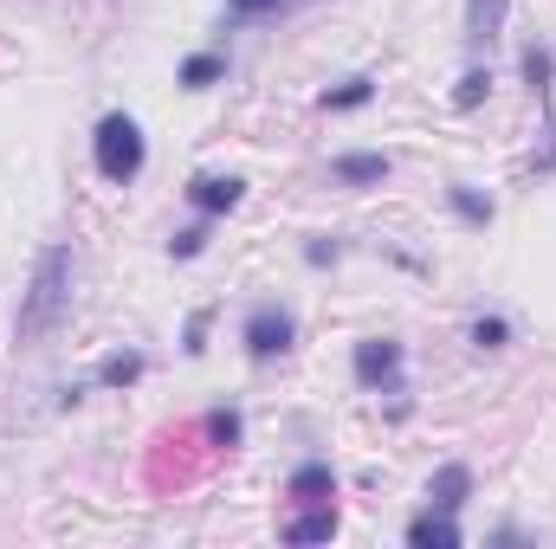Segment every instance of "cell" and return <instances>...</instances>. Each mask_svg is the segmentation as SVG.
I'll list each match as a JSON object with an SVG mask.
<instances>
[{
  "label": "cell",
  "mask_w": 556,
  "mask_h": 549,
  "mask_svg": "<svg viewBox=\"0 0 556 549\" xmlns=\"http://www.w3.org/2000/svg\"><path fill=\"white\" fill-rule=\"evenodd\" d=\"M511 0H466V46H492L505 33Z\"/></svg>",
  "instance_id": "cell-12"
},
{
  "label": "cell",
  "mask_w": 556,
  "mask_h": 549,
  "mask_svg": "<svg viewBox=\"0 0 556 549\" xmlns=\"http://www.w3.org/2000/svg\"><path fill=\"white\" fill-rule=\"evenodd\" d=\"M181 194L194 201V214H207V220H214V214H233V207L247 201V181H240V175H194Z\"/></svg>",
  "instance_id": "cell-5"
},
{
  "label": "cell",
  "mask_w": 556,
  "mask_h": 549,
  "mask_svg": "<svg viewBox=\"0 0 556 549\" xmlns=\"http://www.w3.org/2000/svg\"><path fill=\"white\" fill-rule=\"evenodd\" d=\"M285 498H298V505H330V498H337V472H330L324 459H304V465L285 478Z\"/></svg>",
  "instance_id": "cell-8"
},
{
  "label": "cell",
  "mask_w": 556,
  "mask_h": 549,
  "mask_svg": "<svg viewBox=\"0 0 556 549\" xmlns=\"http://www.w3.org/2000/svg\"><path fill=\"white\" fill-rule=\"evenodd\" d=\"M142 349H117V356H104L98 362V388H130V382H142Z\"/></svg>",
  "instance_id": "cell-13"
},
{
  "label": "cell",
  "mask_w": 556,
  "mask_h": 549,
  "mask_svg": "<svg viewBox=\"0 0 556 549\" xmlns=\"http://www.w3.org/2000/svg\"><path fill=\"white\" fill-rule=\"evenodd\" d=\"M227 78V52H194V59H181V85L188 91H207V85H220Z\"/></svg>",
  "instance_id": "cell-14"
},
{
  "label": "cell",
  "mask_w": 556,
  "mask_h": 549,
  "mask_svg": "<svg viewBox=\"0 0 556 549\" xmlns=\"http://www.w3.org/2000/svg\"><path fill=\"white\" fill-rule=\"evenodd\" d=\"M311 0H227V20H285Z\"/></svg>",
  "instance_id": "cell-15"
},
{
  "label": "cell",
  "mask_w": 556,
  "mask_h": 549,
  "mask_svg": "<svg viewBox=\"0 0 556 549\" xmlns=\"http://www.w3.org/2000/svg\"><path fill=\"white\" fill-rule=\"evenodd\" d=\"M207 439H214V446H240V413L214 408V413H207Z\"/></svg>",
  "instance_id": "cell-21"
},
{
  "label": "cell",
  "mask_w": 556,
  "mask_h": 549,
  "mask_svg": "<svg viewBox=\"0 0 556 549\" xmlns=\"http://www.w3.org/2000/svg\"><path fill=\"white\" fill-rule=\"evenodd\" d=\"M240 343H247L253 362H273V356H285V349L298 343V323H291L285 304H253L247 323H240Z\"/></svg>",
  "instance_id": "cell-3"
},
{
  "label": "cell",
  "mask_w": 556,
  "mask_h": 549,
  "mask_svg": "<svg viewBox=\"0 0 556 549\" xmlns=\"http://www.w3.org/2000/svg\"><path fill=\"white\" fill-rule=\"evenodd\" d=\"M472 349H505L511 343V317H498V310H485V317H472Z\"/></svg>",
  "instance_id": "cell-19"
},
{
  "label": "cell",
  "mask_w": 556,
  "mask_h": 549,
  "mask_svg": "<svg viewBox=\"0 0 556 549\" xmlns=\"http://www.w3.org/2000/svg\"><path fill=\"white\" fill-rule=\"evenodd\" d=\"M278 537H285V544H330V537H337V511H330V505H304L298 518H285Z\"/></svg>",
  "instance_id": "cell-10"
},
{
  "label": "cell",
  "mask_w": 556,
  "mask_h": 549,
  "mask_svg": "<svg viewBox=\"0 0 556 549\" xmlns=\"http://www.w3.org/2000/svg\"><path fill=\"white\" fill-rule=\"evenodd\" d=\"M466 498H472V465H466V459H446V465L427 478V505H433V511H466Z\"/></svg>",
  "instance_id": "cell-7"
},
{
  "label": "cell",
  "mask_w": 556,
  "mask_h": 549,
  "mask_svg": "<svg viewBox=\"0 0 556 549\" xmlns=\"http://www.w3.org/2000/svg\"><path fill=\"white\" fill-rule=\"evenodd\" d=\"M207 323H214V310H194V317H188V336H181V349H188V356H201V349H207Z\"/></svg>",
  "instance_id": "cell-23"
},
{
  "label": "cell",
  "mask_w": 556,
  "mask_h": 549,
  "mask_svg": "<svg viewBox=\"0 0 556 549\" xmlns=\"http://www.w3.org/2000/svg\"><path fill=\"white\" fill-rule=\"evenodd\" d=\"M518 65H525V85H531V98L551 111V98H556V52L544 46V39H531V46L518 52Z\"/></svg>",
  "instance_id": "cell-9"
},
{
  "label": "cell",
  "mask_w": 556,
  "mask_h": 549,
  "mask_svg": "<svg viewBox=\"0 0 556 549\" xmlns=\"http://www.w3.org/2000/svg\"><path fill=\"white\" fill-rule=\"evenodd\" d=\"M65 304H72V246H46L33 259V278H26V297H20V317H13V343L20 349L46 343L59 330Z\"/></svg>",
  "instance_id": "cell-1"
},
{
  "label": "cell",
  "mask_w": 556,
  "mask_h": 549,
  "mask_svg": "<svg viewBox=\"0 0 556 549\" xmlns=\"http://www.w3.org/2000/svg\"><path fill=\"white\" fill-rule=\"evenodd\" d=\"M207 253V214L194 220V227H181L175 240H168V259H201Z\"/></svg>",
  "instance_id": "cell-20"
},
{
  "label": "cell",
  "mask_w": 556,
  "mask_h": 549,
  "mask_svg": "<svg viewBox=\"0 0 556 549\" xmlns=\"http://www.w3.org/2000/svg\"><path fill=\"white\" fill-rule=\"evenodd\" d=\"M337 259H343V240H330V233H317V240L304 246V266H311V272H324V266H337Z\"/></svg>",
  "instance_id": "cell-22"
},
{
  "label": "cell",
  "mask_w": 556,
  "mask_h": 549,
  "mask_svg": "<svg viewBox=\"0 0 556 549\" xmlns=\"http://www.w3.org/2000/svg\"><path fill=\"white\" fill-rule=\"evenodd\" d=\"M408 544L415 549H459V524H453V511H420L415 524H408Z\"/></svg>",
  "instance_id": "cell-11"
},
{
  "label": "cell",
  "mask_w": 556,
  "mask_h": 549,
  "mask_svg": "<svg viewBox=\"0 0 556 549\" xmlns=\"http://www.w3.org/2000/svg\"><path fill=\"white\" fill-rule=\"evenodd\" d=\"M142 130H137V117H124V111H111L104 124H98V137H91V162H98V175L104 181H117V188H130L142 175Z\"/></svg>",
  "instance_id": "cell-2"
},
{
  "label": "cell",
  "mask_w": 556,
  "mask_h": 549,
  "mask_svg": "<svg viewBox=\"0 0 556 549\" xmlns=\"http://www.w3.org/2000/svg\"><path fill=\"white\" fill-rule=\"evenodd\" d=\"M485 98H492V72H485V65H472V72L453 85V111H479Z\"/></svg>",
  "instance_id": "cell-17"
},
{
  "label": "cell",
  "mask_w": 556,
  "mask_h": 549,
  "mask_svg": "<svg viewBox=\"0 0 556 549\" xmlns=\"http://www.w3.org/2000/svg\"><path fill=\"white\" fill-rule=\"evenodd\" d=\"M389 168H395V162H389L382 149H343V155L330 162V175H337L343 188H382Z\"/></svg>",
  "instance_id": "cell-6"
},
{
  "label": "cell",
  "mask_w": 556,
  "mask_h": 549,
  "mask_svg": "<svg viewBox=\"0 0 556 549\" xmlns=\"http://www.w3.org/2000/svg\"><path fill=\"white\" fill-rule=\"evenodd\" d=\"M446 201H453V214H459L466 227H492V201H485L479 188H446Z\"/></svg>",
  "instance_id": "cell-18"
},
{
  "label": "cell",
  "mask_w": 556,
  "mask_h": 549,
  "mask_svg": "<svg viewBox=\"0 0 556 549\" xmlns=\"http://www.w3.org/2000/svg\"><path fill=\"white\" fill-rule=\"evenodd\" d=\"M402 362H408V356H402L395 336H369V343H356V356H350V369H356V382H363L369 395H376V388L395 395V388H402Z\"/></svg>",
  "instance_id": "cell-4"
},
{
  "label": "cell",
  "mask_w": 556,
  "mask_h": 549,
  "mask_svg": "<svg viewBox=\"0 0 556 549\" xmlns=\"http://www.w3.org/2000/svg\"><path fill=\"white\" fill-rule=\"evenodd\" d=\"M376 98V78H343L337 91H324V111H363Z\"/></svg>",
  "instance_id": "cell-16"
}]
</instances>
